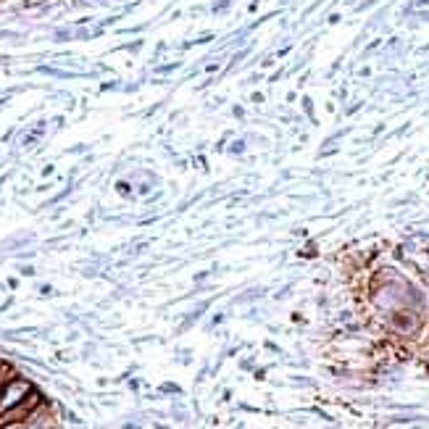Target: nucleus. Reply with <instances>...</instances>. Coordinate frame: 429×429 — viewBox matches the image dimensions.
Wrapping results in <instances>:
<instances>
[{
	"instance_id": "f257e3e1",
	"label": "nucleus",
	"mask_w": 429,
	"mask_h": 429,
	"mask_svg": "<svg viewBox=\"0 0 429 429\" xmlns=\"http://www.w3.org/2000/svg\"><path fill=\"white\" fill-rule=\"evenodd\" d=\"M26 392H29V382H21V379L8 382L3 395H0V408H11V406L26 401Z\"/></svg>"
}]
</instances>
